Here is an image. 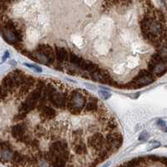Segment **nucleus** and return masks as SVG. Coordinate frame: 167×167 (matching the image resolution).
Instances as JSON below:
<instances>
[{
    "instance_id": "nucleus-9",
    "label": "nucleus",
    "mask_w": 167,
    "mask_h": 167,
    "mask_svg": "<svg viewBox=\"0 0 167 167\" xmlns=\"http://www.w3.org/2000/svg\"><path fill=\"white\" fill-rule=\"evenodd\" d=\"M166 166H167V165H166Z\"/></svg>"
},
{
    "instance_id": "nucleus-8",
    "label": "nucleus",
    "mask_w": 167,
    "mask_h": 167,
    "mask_svg": "<svg viewBox=\"0 0 167 167\" xmlns=\"http://www.w3.org/2000/svg\"><path fill=\"white\" fill-rule=\"evenodd\" d=\"M141 1H146V0H141Z\"/></svg>"
},
{
    "instance_id": "nucleus-2",
    "label": "nucleus",
    "mask_w": 167,
    "mask_h": 167,
    "mask_svg": "<svg viewBox=\"0 0 167 167\" xmlns=\"http://www.w3.org/2000/svg\"><path fill=\"white\" fill-rule=\"evenodd\" d=\"M148 70L157 77H161L167 72V64L160 58L157 53H154L148 62Z\"/></svg>"
},
{
    "instance_id": "nucleus-6",
    "label": "nucleus",
    "mask_w": 167,
    "mask_h": 167,
    "mask_svg": "<svg viewBox=\"0 0 167 167\" xmlns=\"http://www.w3.org/2000/svg\"><path fill=\"white\" fill-rule=\"evenodd\" d=\"M8 56H9V53H8V52H6V53H5V56L4 57V59H5V58H7Z\"/></svg>"
},
{
    "instance_id": "nucleus-7",
    "label": "nucleus",
    "mask_w": 167,
    "mask_h": 167,
    "mask_svg": "<svg viewBox=\"0 0 167 167\" xmlns=\"http://www.w3.org/2000/svg\"><path fill=\"white\" fill-rule=\"evenodd\" d=\"M165 132H167V127H166V129H165Z\"/></svg>"
},
{
    "instance_id": "nucleus-1",
    "label": "nucleus",
    "mask_w": 167,
    "mask_h": 167,
    "mask_svg": "<svg viewBox=\"0 0 167 167\" xmlns=\"http://www.w3.org/2000/svg\"><path fill=\"white\" fill-rule=\"evenodd\" d=\"M156 77L148 69H141L130 82L125 84L126 89H139L154 82Z\"/></svg>"
},
{
    "instance_id": "nucleus-3",
    "label": "nucleus",
    "mask_w": 167,
    "mask_h": 167,
    "mask_svg": "<svg viewBox=\"0 0 167 167\" xmlns=\"http://www.w3.org/2000/svg\"><path fill=\"white\" fill-rule=\"evenodd\" d=\"M55 50V55H56V60L58 62V68L65 61H68V51L64 47H57L54 49Z\"/></svg>"
},
{
    "instance_id": "nucleus-4",
    "label": "nucleus",
    "mask_w": 167,
    "mask_h": 167,
    "mask_svg": "<svg viewBox=\"0 0 167 167\" xmlns=\"http://www.w3.org/2000/svg\"><path fill=\"white\" fill-rule=\"evenodd\" d=\"M156 53L164 62L167 64V45H161L156 49Z\"/></svg>"
},
{
    "instance_id": "nucleus-5",
    "label": "nucleus",
    "mask_w": 167,
    "mask_h": 167,
    "mask_svg": "<svg viewBox=\"0 0 167 167\" xmlns=\"http://www.w3.org/2000/svg\"><path fill=\"white\" fill-rule=\"evenodd\" d=\"M158 125H160V126H165L166 124H165V122H164V121L160 120L158 121Z\"/></svg>"
}]
</instances>
